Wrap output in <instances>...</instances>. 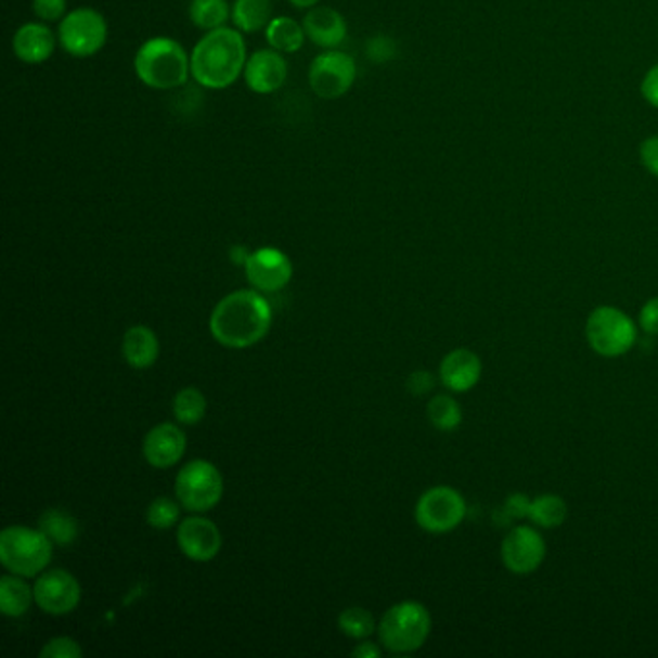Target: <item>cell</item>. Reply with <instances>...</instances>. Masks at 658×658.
Here are the masks:
<instances>
[{"mask_svg": "<svg viewBox=\"0 0 658 658\" xmlns=\"http://www.w3.org/2000/svg\"><path fill=\"white\" fill-rule=\"evenodd\" d=\"M222 492V475L217 465L207 460H194L185 464L176 477L178 502L190 512H209L219 504Z\"/></svg>", "mask_w": 658, "mask_h": 658, "instance_id": "cell-8", "label": "cell"}, {"mask_svg": "<svg viewBox=\"0 0 658 658\" xmlns=\"http://www.w3.org/2000/svg\"><path fill=\"white\" fill-rule=\"evenodd\" d=\"M178 519H180V506L167 496H158L151 502L150 508H147V524L153 529L165 531V529L175 527Z\"/></svg>", "mask_w": 658, "mask_h": 658, "instance_id": "cell-30", "label": "cell"}, {"mask_svg": "<svg viewBox=\"0 0 658 658\" xmlns=\"http://www.w3.org/2000/svg\"><path fill=\"white\" fill-rule=\"evenodd\" d=\"M641 95L658 111V64H655L641 81Z\"/></svg>", "mask_w": 658, "mask_h": 658, "instance_id": "cell-38", "label": "cell"}, {"mask_svg": "<svg viewBox=\"0 0 658 658\" xmlns=\"http://www.w3.org/2000/svg\"><path fill=\"white\" fill-rule=\"evenodd\" d=\"M192 78L205 89H227L244 76L247 49L244 34L236 27L207 31L192 51Z\"/></svg>", "mask_w": 658, "mask_h": 658, "instance_id": "cell-2", "label": "cell"}, {"mask_svg": "<svg viewBox=\"0 0 658 658\" xmlns=\"http://www.w3.org/2000/svg\"><path fill=\"white\" fill-rule=\"evenodd\" d=\"M292 7H296V9H313L317 7L321 0H288Z\"/></svg>", "mask_w": 658, "mask_h": 658, "instance_id": "cell-41", "label": "cell"}, {"mask_svg": "<svg viewBox=\"0 0 658 658\" xmlns=\"http://www.w3.org/2000/svg\"><path fill=\"white\" fill-rule=\"evenodd\" d=\"M56 49V37L44 22H27L12 39V51L24 64H43Z\"/></svg>", "mask_w": 658, "mask_h": 658, "instance_id": "cell-19", "label": "cell"}, {"mask_svg": "<svg viewBox=\"0 0 658 658\" xmlns=\"http://www.w3.org/2000/svg\"><path fill=\"white\" fill-rule=\"evenodd\" d=\"M351 655L360 658H378L380 657V649H378L375 643L365 641V643H360L356 649L351 650Z\"/></svg>", "mask_w": 658, "mask_h": 658, "instance_id": "cell-39", "label": "cell"}, {"mask_svg": "<svg viewBox=\"0 0 658 658\" xmlns=\"http://www.w3.org/2000/svg\"><path fill=\"white\" fill-rule=\"evenodd\" d=\"M529 508H531V499L524 492H514L502 504V514L506 521H514V519L529 518Z\"/></svg>", "mask_w": 658, "mask_h": 658, "instance_id": "cell-34", "label": "cell"}, {"mask_svg": "<svg viewBox=\"0 0 658 658\" xmlns=\"http://www.w3.org/2000/svg\"><path fill=\"white\" fill-rule=\"evenodd\" d=\"M172 410H175V417L178 420V423L192 427V425H197L205 417V413H207V400H205L202 390H197V388H182L175 396Z\"/></svg>", "mask_w": 658, "mask_h": 658, "instance_id": "cell-28", "label": "cell"}, {"mask_svg": "<svg viewBox=\"0 0 658 658\" xmlns=\"http://www.w3.org/2000/svg\"><path fill=\"white\" fill-rule=\"evenodd\" d=\"M185 433L176 427L175 423L155 425L143 439V456L147 464L157 469H167L178 464L185 454Z\"/></svg>", "mask_w": 658, "mask_h": 658, "instance_id": "cell-16", "label": "cell"}, {"mask_svg": "<svg viewBox=\"0 0 658 658\" xmlns=\"http://www.w3.org/2000/svg\"><path fill=\"white\" fill-rule=\"evenodd\" d=\"M640 158L647 172L658 178V136H650L641 143Z\"/></svg>", "mask_w": 658, "mask_h": 658, "instance_id": "cell-36", "label": "cell"}, {"mask_svg": "<svg viewBox=\"0 0 658 658\" xmlns=\"http://www.w3.org/2000/svg\"><path fill=\"white\" fill-rule=\"evenodd\" d=\"M157 334L151 331L150 326H132L128 333L124 334L122 353L124 360L133 369H150L158 360Z\"/></svg>", "mask_w": 658, "mask_h": 658, "instance_id": "cell-20", "label": "cell"}, {"mask_svg": "<svg viewBox=\"0 0 658 658\" xmlns=\"http://www.w3.org/2000/svg\"><path fill=\"white\" fill-rule=\"evenodd\" d=\"M640 325L643 331L658 336V298H650L640 311Z\"/></svg>", "mask_w": 658, "mask_h": 658, "instance_id": "cell-37", "label": "cell"}, {"mask_svg": "<svg viewBox=\"0 0 658 658\" xmlns=\"http://www.w3.org/2000/svg\"><path fill=\"white\" fill-rule=\"evenodd\" d=\"M311 43L321 49H336L344 43L348 36V24L338 10L331 7H313L309 9L306 18L301 22Z\"/></svg>", "mask_w": 658, "mask_h": 658, "instance_id": "cell-18", "label": "cell"}, {"mask_svg": "<svg viewBox=\"0 0 658 658\" xmlns=\"http://www.w3.org/2000/svg\"><path fill=\"white\" fill-rule=\"evenodd\" d=\"M271 20V0H236L232 7V24L244 36L265 31Z\"/></svg>", "mask_w": 658, "mask_h": 658, "instance_id": "cell-22", "label": "cell"}, {"mask_svg": "<svg viewBox=\"0 0 658 658\" xmlns=\"http://www.w3.org/2000/svg\"><path fill=\"white\" fill-rule=\"evenodd\" d=\"M429 610L417 601L390 606L378 623V637L385 649L405 655L422 649L430 633Z\"/></svg>", "mask_w": 658, "mask_h": 658, "instance_id": "cell-5", "label": "cell"}, {"mask_svg": "<svg viewBox=\"0 0 658 658\" xmlns=\"http://www.w3.org/2000/svg\"><path fill=\"white\" fill-rule=\"evenodd\" d=\"M265 39L274 51L279 53H298L306 43V29L304 26L288 16L272 18L271 24L265 29Z\"/></svg>", "mask_w": 658, "mask_h": 658, "instance_id": "cell-21", "label": "cell"}, {"mask_svg": "<svg viewBox=\"0 0 658 658\" xmlns=\"http://www.w3.org/2000/svg\"><path fill=\"white\" fill-rule=\"evenodd\" d=\"M66 7H68L66 0H31L34 14L44 24L62 22V18L66 16Z\"/></svg>", "mask_w": 658, "mask_h": 658, "instance_id": "cell-33", "label": "cell"}, {"mask_svg": "<svg viewBox=\"0 0 658 658\" xmlns=\"http://www.w3.org/2000/svg\"><path fill=\"white\" fill-rule=\"evenodd\" d=\"M467 516V504L454 487L439 485L423 492L415 504V521L423 531L444 536L454 531Z\"/></svg>", "mask_w": 658, "mask_h": 658, "instance_id": "cell-9", "label": "cell"}, {"mask_svg": "<svg viewBox=\"0 0 658 658\" xmlns=\"http://www.w3.org/2000/svg\"><path fill=\"white\" fill-rule=\"evenodd\" d=\"M34 595L37 606L47 615L66 616L79 605L81 588L70 571L54 568L37 578Z\"/></svg>", "mask_w": 658, "mask_h": 658, "instance_id": "cell-13", "label": "cell"}, {"mask_svg": "<svg viewBox=\"0 0 658 658\" xmlns=\"http://www.w3.org/2000/svg\"><path fill=\"white\" fill-rule=\"evenodd\" d=\"M2 566L20 578H36L53 560V541L41 529L7 527L0 533Z\"/></svg>", "mask_w": 658, "mask_h": 658, "instance_id": "cell-4", "label": "cell"}, {"mask_svg": "<svg viewBox=\"0 0 658 658\" xmlns=\"http://www.w3.org/2000/svg\"><path fill=\"white\" fill-rule=\"evenodd\" d=\"M501 558L506 570L518 576H527L541 568L546 558V541L536 527H512L502 539Z\"/></svg>", "mask_w": 658, "mask_h": 658, "instance_id": "cell-11", "label": "cell"}, {"mask_svg": "<svg viewBox=\"0 0 658 658\" xmlns=\"http://www.w3.org/2000/svg\"><path fill=\"white\" fill-rule=\"evenodd\" d=\"M427 417L430 425L442 433H452L462 425L464 413L456 398L448 395L433 396L427 404Z\"/></svg>", "mask_w": 658, "mask_h": 658, "instance_id": "cell-27", "label": "cell"}, {"mask_svg": "<svg viewBox=\"0 0 658 658\" xmlns=\"http://www.w3.org/2000/svg\"><path fill=\"white\" fill-rule=\"evenodd\" d=\"M435 385H437V378L433 377V373L429 371H413L405 380V388L412 396L430 395Z\"/></svg>", "mask_w": 658, "mask_h": 658, "instance_id": "cell-35", "label": "cell"}, {"mask_svg": "<svg viewBox=\"0 0 658 658\" xmlns=\"http://www.w3.org/2000/svg\"><path fill=\"white\" fill-rule=\"evenodd\" d=\"M246 279L255 291L271 294L286 288L292 281L294 274V265L291 257L276 249V247H261L255 249L247 257Z\"/></svg>", "mask_w": 658, "mask_h": 658, "instance_id": "cell-12", "label": "cell"}, {"mask_svg": "<svg viewBox=\"0 0 658 658\" xmlns=\"http://www.w3.org/2000/svg\"><path fill=\"white\" fill-rule=\"evenodd\" d=\"M338 628L351 640H367L375 632V618L365 608L351 606L338 616Z\"/></svg>", "mask_w": 658, "mask_h": 658, "instance_id": "cell-29", "label": "cell"}, {"mask_svg": "<svg viewBox=\"0 0 658 658\" xmlns=\"http://www.w3.org/2000/svg\"><path fill=\"white\" fill-rule=\"evenodd\" d=\"M358 76L356 61L338 49H326L309 66V88L317 98L334 101L353 88Z\"/></svg>", "mask_w": 658, "mask_h": 658, "instance_id": "cell-10", "label": "cell"}, {"mask_svg": "<svg viewBox=\"0 0 658 658\" xmlns=\"http://www.w3.org/2000/svg\"><path fill=\"white\" fill-rule=\"evenodd\" d=\"M591 350L603 358H620L637 343V325L622 309L601 306L591 311L585 325Z\"/></svg>", "mask_w": 658, "mask_h": 658, "instance_id": "cell-6", "label": "cell"}, {"mask_svg": "<svg viewBox=\"0 0 658 658\" xmlns=\"http://www.w3.org/2000/svg\"><path fill=\"white\" fill-rule=\"evenodd\" d=\"M249 254H251V251H247L246 247L234 246L232 247V251H230V259L236 265H246Z\"/></svg>", "mask_w": 658, "mask_h": 658, "instance_id": "cell-40", "label": "cell"}, {"mask_svg": "<svg viewBox=\"0 0 658 658\" xmlns=\"http://www.w3.org/2000/svg\"><path fill=\"white\" fill-rule=\"evenodd\" d=\"M41 658H81L83 650L79 643L72 637H54V640L44 643L43 649L39 653Z\"/></svg>", "mask_w": 658, "mask_h": 658, "instance_id": "cell-32", "label": "cell"}, {"mask_svg": "<svg viewBox=\"0 0 658 658\" xmlns=\"http://www.w3.org/2000/svg\"><path fill=\"white\" fill-rule=\"evenodd\" d=\"M190 20L197 29L212 31L227 26V22L232 20V9L229 0H192Z\"/></svg>", "mask_w": 658, "mask_h": 658, "instance_id": "cell-25", "label": "cell"}, {"mask_svg": "<svg viewBox=\"0 0 658 658\" xmlns=\"http://www.w3.org/2000/svg\"><path fill=\"white\" fill-rule=\"evenodd\" d=\"M244 79H246L247 88L257 95H271L286 83L288 62L284 59V54L274 49L255 51L247 59Z\"/></svg>", "mask_w": 658, "mask_h": 658, "instance_id": "cell-15", "label": "cell"}, {"mask_svg": "<svg viewBox=\"0 0 658 658\" xmlns=\"http://www.w3.org/2000/svg\"><path fill=\"white\" fill-rule=\"evenodd\" d=\"M108 41V24L95 9H76L62 18L59 26V43L70 56L89 59L105 49Z\"/></svg>", "mask_w": 658, "mask_h": 658, "instance_id": "cell-7", "label": "cell"}, {"mask_svg": "<svg viewBox=\"0 0 658 658\" xmlns=\"http://www.w3.org/2000/svg\"><path fill=\"white\" fill-rule=\"evenodd\" d=\"M568 518V504L558 494H541L531 501L529 521L537 527L554 529Z\"/></svg>", "mask_w": 658, "mask_h": 658, "instance_id": "cell-26", "label": "cell"}, {"mask_svg": "<svg viewBox=\"0 0 658 658\" xmlns=\"http://www.w3.org/2000/svg\"><path fill=\"white\" fill-rule=\"evenodd\" d=\"M272 325V309L259 291H237L220 299L209 319L217 343L244 350L261 343Z\"/></svg>", "mask_w": 658, "mask_h": 658, "instance_id": "cell-1", "label": "cell"}, {"mask_svg": "<svg viewBox=\"0 0 658 658\" xmlns=\"http://www.w3.org/2000/svg\"><path fill=\"white\" fill-rule=\"evenodd\" d=\"M178 546L194 562H209L220 553L222 536L219 527L211 519L192 516L180 521L178 526Z\"/></svg>", "mask_w": 658, "mask_h": 658, "instance_id": "cell-14", "label": "cell"}, {"mask_svg": "<svg viewBox=\"0 0 658 658\" xmlns=\"http://www.w3.org/2000/svg\"><path fill=\"white\" fill-rule=\"evenodd\" d=\"M365 56L375 64H385V62L392 61L396 56L395 39L383 36V34L369 37L367 43H365Z\"/></svg>", "mask_w": 658, "mask_h": 658, "instance_id": "cell-31", "label": "cell"}, {"mask_svg": "<svg viewBox=\"0 0 658 658\" xmlns=\"http://www.w3.org/2000/svg\"><path fill=\"white\" fill-rule=\"evenodd\" d=\"M133 72L143 86L157 91L182 88L192 76V56L170 37H153L133 56Z\"/></svg>", "mask_w": 658, "mask_h": 658, "instance_id": "cell-3", "label": "cell"}, {"mask_svg": "<svg viewBox=\"0 0 658 658\" xmlns=\"http://www.w3.org/2000/svg\"><path fill=\"white\" fill-rule=\"evenodd\" d=\"M39 529L59 546H70L79 537L78 519L62 508L44 509L39 518Z\"/></svg>", "mask_w": 658, "mask_h": 658, "instance_id": "cell-24", "label": "cell"}, {"mask_svg": "<svg viewBox=\"0 0 658 658\" xmlns=\"http://www.w3.org/2000/svg\"><path fill=\"white\" fill-rule=\"evenodd\" d=\"M31 601H36L34 589L29 588L20 576L12 573V576H4L0 580V610H2V615L9 616V618H20L29 610Z\"/></svg>", "mask_w": 658, "mask_h": 658, "instance_id": "cell-23", "label": "cell"}, {"mask_svg": "<svg viewBox=\"0 0 658 658\" xmlns=\"http://www.w3.org/2000/svg\"><path fill=\"white\" fill-rule=\"evenodd\" d=\"M483 375V363L481 358L475 351L467 348H457L444 356L440 361L439 377L440 383L450 390V392H467L477 387Z\"/></svg>", "mask_w": 658, "mask_h": 658, "instance_id": "cell-17", "label": "cell"}]
</instances>
